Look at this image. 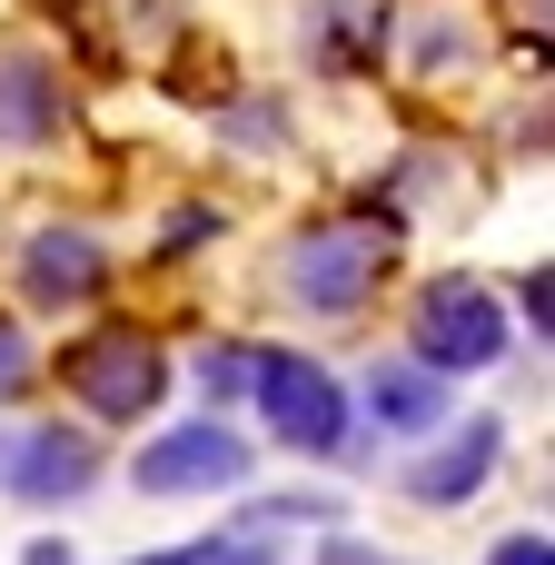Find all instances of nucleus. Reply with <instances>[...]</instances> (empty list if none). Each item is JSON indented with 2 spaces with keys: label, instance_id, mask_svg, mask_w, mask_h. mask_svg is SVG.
<instances>
[{
  "label": "nucleus",
  "instance_id": "nucleus-1",
  "mask_svg": "<svg viewBox=\"0 0 555 565\" xmlns=\"http://www.w3.org/2000/svg\"><path fill=\"white\" fill-rule=\"evenodd\" d=\"M248 387H258V417H268L298 457H338V447H348V397H338V377H328L318 358L268 348V358H248Z\"/></svg>",
  "mask_w": 555,
  "mask_h": 565
},
{
  "label": "nucleus",
  "instance_id": "nucleus-2",
  "mask_svg": "<svg viewBox=\"0 0 555 565\" xmlns=\"http://www.w3.org/2000/svg\"><path fill=\"white\" fill-rule=\"evenodd\" d=\"M60 377H70V397H89V417H149V407L169 397V358H159L139 328H99V338H79Z\"/></svg>",
  "mask_w": 555,
  "mask_h": 565
},
{
  "label": "nucleus",
  "instance_id": "nucleus-3",
  "mask_svg": "<svg viewBox=\"0 0 555 565\" xmlns=\"http://www.w3.org/2000/svg\"><path fill=\"white\" fill-rule=\"evenodd\" d=\"M377 268H387V228H318V238H298V258H288V288H298L308 308L348 318V308L377 288Z\"/></svg>",
  "mask_w": 555,
  "mask_h": 565
},
{
  "label": "nucleus",
  "instance_id": "nucleus-4",
  "mask_svg": "<svg viewBox=\"0 0 555 565\" xmlns=\"http://www.w3.org/2000/svg\"><path fill=\"white\" fill-rule=\"evenodd\" d=\"M497 348H506V318H497V298H487V288H467V278L427 288V308H417V358H427L437 377L487 367Z\"/></svg>",
  "mask_w": 555,
  "mask_h": 565
},
{
  "label": "nucleus",
  "instance_id": "nucleus-5",
  "mask_svg": "<svg viewBox=\"0 0 555 565\" xmlns=\"http://www.w3.org/2000/svg\"><path fill=\"white\" fill-rule=\"evenodd\" d=\"M248 477V447L209 417V427H179V437H159V447H139V487L149 497H228Z\"/></svg>",
  "mask_w": 555,
  "mask_h": 565
},
{
  "label": "nucleus",
  "instance_id": "nucleus-6",
  "mask_svg": "<svg viewBox=\"0 0 555 565\" xmlns=\"http://www.w3.org/2000/svg\"><path fill=\"white\" fill-rule=\"evenodd\" d=\"M20 288H30L40 308H79V298L109 288V258H99V238H79V228H40V238L20 248Z\"/></svg>",
  "mask_w": 555,
  "mask_h": 565
},
{
  "label": "nucleus",
  "instance_id": "nucleus-7",
  "mask_svg": "<svg viewBox=\"0 0 555 565\" xmlns=\"http://www.w3.org/2000/svg\"><path fill=\"white\" fill-rule=\"evenodd\" d=\"M89 477H99V447H89L79 427H40V437H20V447H10V487H20L30 507L79 497Z\"/></svg>",
  "mask_w": 555,
  "mask_h": 565
},
{
  "label": "nucleus",
  "instance_id": "nucleus-8",
  "mask_svg": "<svg viewBox=\"0 0 555 565\" xmlns=\"http://www.w3.org/2000/svg\"><path fill=\"white\" fill-rule=\"evenodd\" d=\"M60 129V79L50 60H0V149H40Z\"/></svg>",
  "mask_w": 555,
  "mask_h": 565
},
{
  "label": "nucleus",
  "instance_id": "nucleus-9",
  "mask_svg": "<svg viewBox=\"0 0 555 565\" xmlns=\"http://www.w3.org/2000/svg\"><path fill=\"white\" fill-rule=\"evenodd\" d=\"M497 447H506V437H497V427L477 417V427H467L457 447H437V457H427V467L407 477V497H417V507H457V497H477V487H487V467H497Z\"/></svg>",
  "mask_w": 555,
  "mask_h": 565
},
{
  "label": "nucleus",
  "instance_id": "nucleus-10",
  "mask_svg": "<svg viewBox=\"0 0 555 565\" xmlns=\"http://www.w3.org/2000/svg\"><path fill=\"white\" fill-rule=\"evenodd\" d=\"M437 407H447V377L417 358V367H377L367 377V417L377 427H397V437H417V427H437Z\"/></svg>",
  "mask_w": 555,
  "mask_h": 565
},
{
  "label": "nucleus",
  "instance_id": "nucleus-11",
  "mask_svg": "<svg viewBox=\"0 0 555 565\" xmlns=\"http://www.w3.org/2000/svg\"><path fill=\"white\" fill-rule=\"evenodd\" d=\"M199 387H209V397H238V387H248V358H238V348H209V358H199Z\"/></svg>",
  "mask_w": 555,
  "mask_h": 565
},
{
  "label": "nucleus",
  "instance_id": "nucleus-12",
  "mask_svg": "<svg viewBox=\"0 0 555 565\" xmlns=\"http://www.w3.org/2000/svg\"><path fill=\"white\" fill-rule=\"evenodd\" d=\"M30 377V338H20V318H0V397Z\"/></svg>",
  "mask_w": 555,
  "mask_h": 565
},
{
  "label": "nucleus",
  "instance_id": "nucleus-13",
  "mask_svg": "<svg viewBox=\"0 0 555 565\" xmlns=\"http://www.w3.org/2000/svg\"><path fill=\"white\" fill-rule=\"evenodd\" d=\"M487 565H555V556H546V536H506Z\"/></svg>",
  "mask_w": 555,
  "mask_h": 565
},
{
  "label": "nucleus",
  "instance_id": "nucleus-14",
  "mask_svg": "<svg viewBox=\"0 0 555 565\" xmlns=\"http://www.w3.org/2000/svg\"><path fill=\"white\" fill-rule=\"evenodd\" d=\"M199 565H278V556H258V546H209Z\"/></svg>",
  "mask_w": 555,
  "mask_h": 565
},
{
  "label": "nucleus",
  "instance_id": "nucleus-15",
  "mask_svg": "<svg viewBox=\"0 0 555 565\" xmlns=\"http://www.w3.org/2000/svg\"><path fill=\"white\" fill-rule=\"evenodd\" d=\"M20 565H70V546H60V536H40V546H20Z\"/></svg>",
  "mask_w": 555,
  "mask_h": 565
},
{
  "label": "nucleus",
  "instance_id": "nucleus-16",
  "mask_svg": "<svg viewBox=\"0 0 555 565\" xmlns=\"http://www.w3.org/2000/svg\"><path fill=\"white\" fill-rule=\"evenodd\" d=\"M209 546H169V556H139V565H199Z\"/></svg>",
  "mask_w": 555,
  "mask_h": 565
}]
</instances>
